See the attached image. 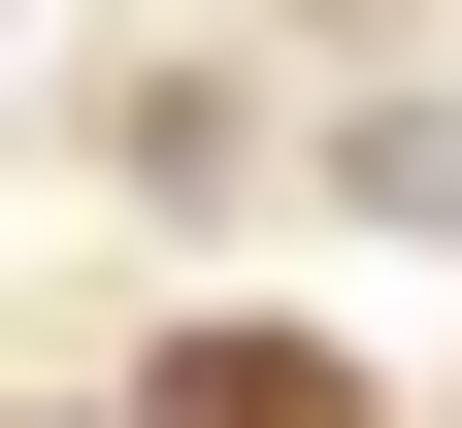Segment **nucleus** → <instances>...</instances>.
Instances as JSON below:
<instances>
[{
  "label": "nucleus",
  "instance_id": "nucleus-1",
  "mask_svg": "<svg viewBox=\"0 0 462 428\" xmlns=\"http://www.w3.org/2000/svg\"><path fill=\"white\" fill-rule=\"evenodd\" d=\"M330 198H364V231H462V99H364V132H330Z\"/></svg>",
  "mask_w": 462,
  "mask_h": 428
}]
</instances>
